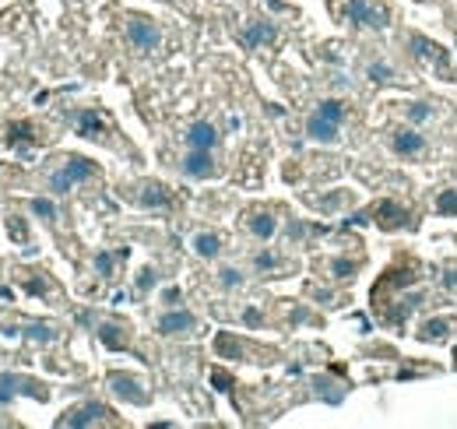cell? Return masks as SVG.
<instances>
[{
  "instance_id": "6da1fadb",
  "label": "cell",
  "mask_w": 457,
  "mask_h": 429,
  "mask_svg": "<svg viewBox=\"0 0 457 429\" xmlns=\"http://www.w3.org/2000/svg\"><path fill=\"white\" fill-rule=\"evenodd\" d=\"M95 176V166H91L89 159H81V155H71L67 162H64V169H57L53 176H50V187L57 190V194H67L74 183H85Z\"/></svg>"
},
{
  "instance_id": "7a4b0ae2",
  "label": "cell",
  "mask_w": 457,
  "mask_h": 429,
  "mask_svg": "<svg viewBox=\"0 0 457 429\" xmlns=\"http://www.w3.org/2000/svg\"><path fill=\"white\" fill-rule=\"evenodd\" d=\"M127 42H130L134 50H141V53H155V50L162 46V32H159V25L148 21V18H130V21H127Z\"/></svg>"
},
{
  "instance_id": "3957f363",
  "label": "cell",
  "mask_w": 457,
  "mask_h": 429,
  "mask_svg": "<svg viewBox=\"0 0 457 429\" xmlns=\"http://www.w3.org/2000/svg\"><path fill=\"white\" fill-rule=\"evenodd\" d=\"M14 394H28V398H39V401L50 398V391H46L43 384H35V380H28V377H18V373H4V377H0V405H7Z\"/></svg>"
},
{
  "instance_id": "277c9868",
  "label": "cell",
  "mask_w": 457,
  "mask_h": 429,
  "mask_svg": "<svg viewBox=\"0 0 457 429\" xmlns=\"http://www.w3.org/2000/svg\"><path fill=\"white\" fill-rule=\"evenodd\" d=\"M345 18L352 25H366V28H387V11L373 7L369 0H349L345 4Z\"/></svg>"
},
{
  "instance_id": "5b68a950",
  "label": "cell",
  "mask_w": 457,
  "mask_h": 429,
  "mask_svg": "<svg viewBox=\"0 0 457 429\" xmlns=\"http://www.w3.org/2000/svg\"><path fill=\"white\" fill-rule=\"evenodd\" d=\"M183 173H186L190 180H204V176H211V173H215L211 151H204V148H190V151H186V159H183Z\"/></svg>"
},
{
  "instance_id": "8992f818",
  "label": "cell",
  "mask_w": 457,
  "mask_h": 429,
  "mask_svg": "<svg viewBox=\"0 0 457 429\" xmlns=\"http://www.w3.org/2000/svg\"><path fill=\"white\" fill-rule=\"evenodd\" d=\"M109 384H113V394H116V398H123V401H130V405H148V394L141 391V384H137L134 377L113 373Z\"/></svg>"
},
{
  "instance_id": "52a82bcc",
  "label": "cell",
  "mask_w": 457,
  "mask_h": 429,
  "mask_svg": "<svg viewBox=\"0 0 457 429\" xmlns=\"http://www.w3.org/2000/svg\"><path fill=\"white\" fill-rule=\"evenodd\" d=\"M197 327V317L186 310H169L159 317V334H190Z\"/></svg>"
},
{
  "instance_id": "ba28073f",
  "label": "cell",
  "mask_w": 457,
  "mask_h": 429,
  "mask_svg": "<svg viewBox=\"0 0 457 429\" xmlns=\"http://www.w3.org/2000/svg\"><path fill=\"white\" fill-rule=\"evenodd\" d=\"M338 127H342V123H334V120H327V116H320V113H313V116L306 120V134H310L313 141H320V144H334V141H338Z\"/></svg>"
},
{
  "instance_id": "9c48e42d",
  "label": "cell",
  "mask_w": 457,
  "mask_h": 429,
  "mask_svg": "<svg viewBox=\"0 0 457 429\" xmlns=\"http://www.w3.org/2000/svg\"><path fill=\"white\" fill-rule=\"evenodd\" d=\"M390 148H394V155L408 159V155H419V151L426 148V137H422L419 130H397V134L390 137Z\"/></svg>"
},
{
  "instance_id": "30bf717a",
  "label": "cell",
  "mask_w": 457,
  "mask_h": 429,
  "mask_svg": "<svg viewBox=\"0 0 457 429\" xmlns=\"http://www.w3.org/2000/svg\"><path fill=\"white\" fill-rule=\"evenodd\" d=\"M102 416H109L102 405H85V408H78V412H67L64 419H60V426H95V423H102Z\"/></svg>"
},
{
  "instance_id": "8fae6325",
  "label": "cell",
  "mask_w": 457,
  "mask_h": 429,
  "mask_svg": "<svg viewBox=\"0 0 457 429\" xmlns=\"http://www.w3.org/2000/svg\"><path fill=\"white\" fill-rule=\"evenodd\" d=\"M186 144H190V148H204V151H211V148L218 144V130H215L211 123H204V120H201V123H193V127L186 130Z\"/></svg>"
},
{
  "instance_id": "7c38bea8",
  "label": "cell",
  "mask_w": 457,
  "mask_h": 429,
  "mask_svg": "<svg viewBox=\"0 0 457 429\" xmlns=\"http://www.w3.org/2000/svg\"><path fill=\"white\" fill-rule=\"evenodd\" d=\"M271 39H274L271 21H250L247 32H243V46H247V50H257V46H264V42H271Z\"/></svg>"
},
{
  "instance_id": "4fadbf2b",
  "label": "cell",
  "mask_w": 457,
  "mask_h": 429,
  "mask_svg": "<svg viewBox=\"0 0 457 429\" xmlns=\"http://www.w3.org/2000/svg\"><path fill=\"white\" fill-rule=\"evenodd\" d=\"M405 222H408V212L397 208L394 201H383V205L376 208V225H383V229H397V225H405Z\"/></svg>"
},
{
  "instance_id": "5bb4252c",
  "label": "cell",
  "mask_w": 457,
  "mask_h": 429,
  "mask_svg": "<svg viewBox=\"0 0 457 429\" xmlns=\"http://www.w3.org/2000/svg\"><path fill=\"white\" fill-rule=\"evenodd\" d=\"M193 253L204 257V261H215V257L222 253V239H218L215 232H197V236H193Z\"/></svg>"
},
{
  "instance_id": "9a60e30c",
  "label": "cell",
  "mask_w": 457,
  "mask_h": 429,
  "mask_svg": "<svg viewBox=\"0 0 457 429\" xmlns=\"http://www.w3.org/2000/svg\"><path fill=\"white\" fill-rule=\"evenodd\" d=\"M141 205H145V208H166V205H169L166 187H162V183H148V187L141 190Z\"/></svg>"
},
{
  "instance_id": "2e32d148",
  "label": "cell",
  "mask_w": 457,
  "mask_h": 429,
  "mask_svg": "<svg viewBox=\"0 0 457 429\" xmlns=\"http://www.w3.org/2000/svg\"><path fill=\"white\" fill-rule=\"evenodd\" d=\"M274 229H278V222H274L271 214H254V218H250V232H254L257 239H271Z\"/></svg>"
},
{
  "instance_id": "e0dca14e",
  "label": "cell",
  "mask_w": 457,
  "mask_h": 429,
  "mask_svg": "<svg viewBox=\"0 0 457 429\" xmlns=\"http://www.w3.org/2000/svg\"><path fill=\"white\" fill-rule=\"evenodd\" d=\"M98 338H102V345H109V348H123V345H127V334H120L116 324H102V327H98Z\"/></svg>"
},
{
  "instance_id": "ac0fdd59",
  "label": "cell",
  "mask_w": 457,
  "mask_h": 429,
  "mask_svg": "<svg viewBox=\"0 0 457 429\" xmlns=\"http://www.w3.org/2000/svg\"><path fill=\"white\" fill-rule=\"evenodd\" d=\"M317 113H320V116H327V120H334V123H342V120H345V106H342L338 99H324V103L317 106Z\"/></svg>"
},
{
  "instance_id": "d6986e66",
  "label": "cell",
  "mask_w": 457,
  "mask_h": 429,
  "mask_svg": "<svg viewBox=\"0 0 457 429\" xmlns=\"http://www.w3.org/2000/svg\"><path fill=\"white\" fill-rule=\"evenodd\" d=\"M369 81H376V85H390L394 81V67H387V64H369Z\"/></svg>"
},
{
  "instance_id": "ffe728a7",
  "label": "cell",
  "mask_w": 457,
  "mask_h": 429,
  "mask_svg": "<svg viewBox=\"0 0 457 429\" xmlns=\"http://www.w3.org/2000/svg\"><path fill=\"white\" fill-rule=\"evenodd\" d=\"M25 334H28V341H39V345H50V341L57 338V331H53L50 324H35V327H28Z\"/></svg>"
},
{
  "instance_id": "44dd1931",
  "label": "cell",
  "mask_w": 457,
  "mask_h": 429,
  "mask_svg": "<svg viewBox=\"0 0 457 429\" xmlns=\"http://www.w3.org/2000/svg\"><path fill=\"white\" fill-rule=\"evenodd\" d=\"M78 130H81L85 137H95V134L102 130V116H98V113H81V123H78Z\"/></svg>"
},
{
  "instance_id": "7402d4cb",
  "label": "cell",
  "mask_w": 457,
  "mask_h": 429,
  "mask_svg": "<svg viewBox=\"0 0 457 429\" xmlns=\"http://www.w3.org/2000/svg\"><path fill=\"white\" fill-rule=\"evenodd\" d=\"M7 141H11V144H25V141H35V134H32L28 123H14V127L7 130Z\"/></svg>"
},
{
  "instance_id": "603a6c76",
  "label": "cell",
  "mask_w": 457,
  "mask_h": 429,
  "mask_svg": "<svg viewBox=\"0 0 457 429\" xmlns=\"http://www.w3.org/2000/svg\"><path fill=\"white\" fill-rule=\"evenodd\" d=\"M116 257H120V253H106V250H102V253H95V271H98L102 278H109V275H113Z\"/></svg>"
},
{
  "instance_id": "cb8c5ba5",
  "label": "cell",
  "mask_w": 457,
  "mask_h": 429,
  "mask_svg": "<svg viewBox=\"0 0 457 429\" xmlns=\"http://www.w3.org/2000/svg\"><path fill=\"white\" fill-rule=\"evenodd\" d=\"M32 214H35V218H46V222H53V218H57V208H53V201H46V198H35V201H32Z\"/></svg>"
},
{
  "instance_id": "d4e9b609",
  "label": "cell",
  "mask_w": 457,
  "mask_h": 429,
  "mask_svg": "<svg viewBox=\"0 0 457 429\" xmlns=\"http://www.w3.org/2000/svg\"><path fill=\"white\" fill-rule=\"evenodd\" d=\"M218 282H222L225 289H239V285H243V271H236V268H222V271H218Z\"/></svg>"
},
{
  "instance_id": "484cf974",
  "label": "cell",
  "mask_w": 457,
  "mask_h": 429,
  "mask_svg": "<svg viewBox=\"0 0 457 429\" xmlns=\"http://www.w3.org/2000/svg\"><path fill=\"white\" fill-rule=\"evenodd\" d=\"M436 212L440 214H457V190H444V194H440Z\"/></svg>"
},
{
  "instance_id": "4316f807",
  "label": "cell",
  "mask_w": 457,
  "mask_h": 429,
  "mask_svg": "<svg viewBox=\"0 0 457 429\" xmlns=\"http://www.w3.org/2000/svg\"><path fill=\"white\" fill-rule=\"evenodd\" d=\"M331 271H334L338 278H352V275H356V261H349V257H338V261H331Z\"/></svg>"
},
{
  "instance_id": "83f0119b",
  "label": "cell",
  "mask_w": 457,
  "mask_h": 429,
  "mask_svg": "<svg viewBox=\"0 0 457 429\" xmlns=\"http://www.w3.org/2000/svg\"><path fill=\"white\" fill-rule=\"evenodd\" d=\"M447 327H451L447 321H429L426 327H422V338H426V341H436V338L447 334Z\"/></svg>"
},
{
  "instance_id": "f1b7e54d",
  "label": "cell",
  "mask_w": 457,
  "mask_h": 429,
  "mask_svg": "<svg viewBox=\"0 0 457 429\" xmlns=\"http://www.w3.org/2000/svg\"><path fill=\"white\" fill-rule=\"evenodd\" d=\"M429 116H433L429 103H412V106H408V120H412V123H426Z\"/></svg>"
},
{
  "instance_id": "f546056e",
  "label": "cell",
  "mask_w": 457,
  "mask_h": 429,
  "mask_svg": "<svg viewBox=\"0 0 457 429\" xmlns=\"http://www.w3.org/2000/svg\"><path fill=\"white\" fill-rule=\"evenodd\" d=\"M211 384H215V391H232V377L225 373V370H211Z\"/></svg>"
},
{
  "instance_id": "4dcf8cb0",
  "label": "cell",
  "mask_w": 457,
  "mask_h": 429,
  "mask_svg": "<svg viewBox=\"0 0 457 429\" xmlns=\"http://www.w3.org/2000/svg\"><path fill=\"white\" fill-rule=\"evenodd\" d=\"M155 282H159V275H155L152 268H145V271L137 275V292H148V289H152Z\"/></svg>"
},
{
  "instance_id": "1f68e13d",
  "label": "cell",
  "mask_w": 457,
  "mask_h": 429,
  "mask_svg": "<svg viewBox=\"0 0 457 429\" xmlns=\"http://www.w3.org/2000/svg\"><path fill=\"white\" fill-rule=\"evenodd\" d=\"M254 264H257L261 271H274V268H278V257H274V253H257Z\"/></svg>"
},
{
  "instance_id": "d6a6232c",
  "label": "cell",
  "mask_w": 457,
  "mask_h": 429,
  "mask_svg": "<svg viewBox=\"0 0 457 429\" xmlns=\"http://www.w3.org/2000/svg\"><path fill=\"white\" fill-rule=\"evenodd\" d=\"M7 232H11L18 243H25V239H28V232H25V225H21L18 218H11V222H7Z\"/></svg>"
},
{
  "instance_id": "836d02e7",
  "label": "cell",
  "mask_w": 457,
  "mask_h": 429,
  "mask_svg": "<svg viewBox=\"0 0 457 429\" xmlns=\"http://www.w3.org/2000/svg\"><path fill=\"white\" fill-rule=\"evenodd\" d=\"M366 222H369V214L366 212H356L352 218H345V225H366Z\"/></svg>"
},
{
  "instance_id": "e575fe53",
  "label": "cell",
  "mask_w": 457,
  "mask_h": 429,
  "mask_svg": "<svg viewBox=\"0 0 457 429\" xmlns=\"http://www.w3.org/2000/svg\"><path fill=\"white\" fill-rule=\"evenodd\" d=\"M162 299H166V303H180V289H166Z\"/></svg>"
},
{
  "instance_id": "d590c367",
  "label": "cell",
  "mask_w": 457,
  "mask_h": 429,
  "mask_svg": "<svg viewBox=\"0 0 457 429\" xmlns=\"http://www.w3.org/2000/svg\"><path fill=\"white\" fill-rule=\"evenodd\" d=\"M243 321L247 324H261V314H257V310H247V314H243Z\"/></svg>"
},
{
  "instance_id": "8d00e7d4",
  "label": "cell",
  "mask_w": 457,
  "mask_h": 429,
  "mask_svg": "<svg viewBox=\"0 0 457 429\" xmlns=\"http://www.w3.org/2000/svg\"><path fill=\"white\" fill-rule=\"evenodd\" d=\"M447 289H457V271H451V275H447Z\"/></svg>"
}]
</instances>
